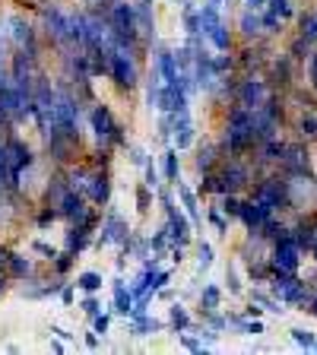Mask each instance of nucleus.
<instances>
[{
	"label": "nucleus",
	"mask_w": 317,
	"mask_h": 355,
	"mask_svg": "<svg viewBox=\"0 0 317 355\" xmlns=\"http://www.w3.org/2000/svg\"><path fill=\"white\" fill-rule=\"evenodd\" d=\"M16 130V124L10 121V114L3 108H0V137H7V133H13Z\"/></svg>",
	"instance_id": "obj_48"
},
{
	"label": "nucleus",
	"mask_w": 317,
	"mask_h": 355,
	"mask_svg": "<svg viewBox=\"0 0 317 355\" xmlns=\"http://www.w3.org/2000/svg\"><path fill=\"white\" fill-rule=\"evenodd\" d=\"M74 286L80 295H102L105 279H102V273H96V270H83V273H76Z\"/></svg>",
	"instance_id": "obj_26"
},
{
	"label": "nucleus",
	"mask_w": 317,
	"mask_h": 355,
	"mask_svg": "<svg viewBox=\"0 0 317 355\" xmlns=\"http://www.w3.org/2000/svg\"><path fill=\"white\" fill-rule=\"evenodd\" d=\"M146 3H155V0H146Z\"/></svg>",
	"instance_id": "obj_55"
},
{
	"label": "nucleus",
	"mask_w": 317,
	"mask_h": 355,
	"mask_svg": "<svg viewBox=\"0 0 317 355\" xmlns=\"http://www.w3.org/2000/svg\"><path fill=\"white\" fill-rule=\"evenodd\" d=\"M266 288H270L286 308H302V311H305V304L311 302V295H314L308 288V282L298 273H273L270 282H266Z\"/></svg>",
	"instance_id": "obj_6"
},
{
	"label": "nucleus",
	"mask_w": 317,
	"mask_h": 355,
	"mask_svg": "<svg viewBox=\"0 0 317 355\" xmlns=\"http://www.w3.org/2000/svg\"><path fill=\"white\" fill-rule=\"evenodd\" d=\"M213 263H216V248L207 241V238H200V241H197V266H200V273H207Z\"/></svg>",
	"instance_id": "obj_36"
},
{
	"label": "nucleus",
	"mask_w": 317,
	"mask_h": 355,
	"mask_svg": "<svg viewBox=\"0 0 317 355\" xmlns=\"http://www.w3.org/2000/svg\"><path fill=\"white\" fill-rule=\"evenodd\" d=\"M10 251H13V248H7V244H0V273H3V270H7V260H10Z\"/></svg>",
	"instance_id": "obj_52"
},
{
	"label": "nucleus",
	"mask_w": 317,
	"mask_h": 355,
	"mask_svg": "<svg viewBox=\"0 0 317 355\" xmlns=\"http://www.w3.org/2000/svg\"><path fill=\"white\" fill-rule=\"evenodd\" d=\"M270 216H276V213L266 207V203H260L257 197H251V193H244L241 197V213H238V222L244 225V235H257Z\"/></svg>",
	"instance_id": "obj_13"
},
{
	"label": "nucleus",
	"mask_w": 317,
	"mask_h": 355,
	"mask_svg": "<svg viewBox=\"0 0 317 355\" xmlns=\"http://www.w3.org/2000/svg\"><path fill=\"white\" fill-rule=\"evenodd\" d=\"M222 159H225V155H222V149H219L216 140H197L194 143V171H197V178L216 171Z\"/></svg>",
	"instance_id": "obj_17"
},
{
	"label": "nucleus",
	"mask_w": 317,
	"mask_h": 355,
	"mask_svg": "<svg viewBox=\"0 0 317 355\" xmlns=\"http://www.w3.org/2000/svg\"><path fill=\"white\" fill-rule=\"evenodd\" d=\"M225 288H229V295H244V279H241V270H238L235 260L225 266Z\"/></svg>",
	"instance_id": "obj_37"
},
{
	"label": "nucleus",
	"mask_w": 317,
	"mask_h": 355,
	"mask_svg": "<svg viewBox=\"0 0 317 355\" xmlns=\"http://www.w3.org/2000/svg\"><path fill=\"white\" fill-rule=\"evenodd\" d=\"M76 295H80V292H76V286H74L70 279H67V282H64V288L58 292V298H60V304H64V308H70V304L76 302Z\"/></svg>",
	"instance_id": "obj_45"
},
{
	"label": "nucleus",
	"mask_w": 317,
	"mask_h": 355,
	"mask_svg": "<svg viewBox=\"0 0 317 355\" xmlns=\"http://www.w3.org/2000/svg\"><path fill=\"white\" fill-rule=\"evenodd\" d=\"M280 171H286L289 178H308L314 175V168H311V153H308V143H289L286 153H282V162L276 165Z\"/></svg>",
	"instance_id": "obj_12"
},
{
	"label": "nucleus",
	"mask_w": 317,
	"mask_h": 355,
	"mask_svg": "<svg viewBox=\"0 0 317 355\" xmlns=\"http://www.w3.org/2000/svg\"><path fill=\"white\" fill-rule=\"evenodd\" d=\"M266 10H270V13H276L282 22H289L292 16L298 13V10H295V0H266Z\"/></svg>",
	"instance_id": "obj_39"
},
{
	"label": "nucleus",
	"mask_w": 317,
	"mask_h": 355,
	"mask_svg": "<svg viewBox=\"0 0 317 355\" xmlns=\"http://www.w3.org/2000/svg\"><path fill=\"white\" fill-rule=\"evenodd\" d=\"M159 168H162V178H165V184L175 187L178 181H181V171H185V165H181V153H178L175 146H165V153L159 155Z\"/></svg>",
	"instance_id": "obj_21"
},
{
	"label": "nucleus",
	"mask_w": 317,
	"mask_h": 355,
	"mask_svg": "<svg viewBox=\"0 0 317 355\" xmlns=\"http://www.w3.org/2000/svg\"><path fill=\"white\" fill-rule=\"evenodd\" d=\"M273 89H270V83H266L264 73H238V83H235V96H232V102L235 105H244V108H260V105L266 102V96H270Z\"/></svg>",
	"instance_id": "obj_8"
},
{
	"label": "nucleus",
	"mask_w": 317,
	"mask_h": 355,
	"mask_svg": "<svg viewBox=\"0 0 317 355\" xmlns=\"http://www.w3.org/2000/svg\"><path fill=\"white\" fill-rule=\"evenodd\" d=\"M289 336H292V340H295L302 349H314V340H317L314 333L305 330V327H292V330H289Z\"/></svg>",
	"instance_id": "obj_42"
},
{
	"label": "nucleus",
	"mask_w": 317,
	"mask_h": 355,
	"mask_svg": "<svg viewBox=\"0 0 317 355\" xmlns=\"http://www.w3.org/2000/svg\"><path fill=\"white\" fill-rule=\"evenodd\" d=\"M244 10H254V13H260V10H266V0H241Z\"/></svg>",
	"instance_id": "obj_51"
},
{
	"label": "nucleus",
	"mask_w": 317,
	"mask_h": 355,
	"mask_svg": "<svg viewBox=\"0 0 317 355\" xmlns=\"http://www.w3.org/2000/svg\"><path fill=\"white\" fill-rule=\"evenodd\" d=\"M7 279L10 282H22L29 279V276H38L42 273V266H38V257L26 248V251H10V260H7Z\"/></svg>",
	"instance_id": "obj_15"
},
{
	"label": "nucleus",
	"mask_w": 317,
	"mask_h": 355,
	"mask_svg": "<svg viewBox=\"0 0 317 355\" xmlns=\"http://www.w3.org/2000/svg\"><path fill=\"white\" fill-rule=\"evenodd\" d=\"M165 216V229H169V238L171 244H181V248H187V244H194V235H197V229H194V222L187 219V213L181 207H171Z\"/></svg>",
	"instance_id": "obj_14"
},
{
	"label": "nucleus",
	"mask_w": 317,
	"mask_h": 355,
	"mask_svg": "<svg viewBox=\"0 0 317 355\" xmlns=\"http://www.w3.org/2000/svg\"><path fill=\"white\" fill-rule=\"evenodd\" d=\"M10 288H13V282H10V279H7V273H0V298L7 295Z\"/></svg>",
	"instance_id": "obj_53"
},
{
	"label": "nucleus",
	"mask_w": 317,
	"mask_h": 355,
	"mask_svg": "<svg viewBox=\"0 0 317 355\" xmlns=\"http://www.w3.org/2000/svg\"><path fill=\"white\" fill-rule=\"evenodd\" d=\"M175 200H178V207L187 213V219L194 222V229H203V209H200V203H203V197H200L197 187L185 184V181H178L175 184Z\"/></svg>",
	"instance_id": "obj_16"
},
{
	"label": "nucleus",
	"mask_w": 317,
	"mask_h": 355,
	"mask_svg": "<svg viewBox=\"0 0 317 355\" xmlns=\"http://www.w3.org/2000/svg\"><path fill=\"white\" fill-rule=\"evenodd\" d=\"M146 238H149V251H153L155 257H165V254H169L171 238H169V229H165V222L153 232V235H146Z\"/></svg>",
	"instance_id": "obj_31"
},
{
	"label": "nucleus",
	"mask_w": 317,
	"mask_h": 355,
	"mask_svg": "<svg viewBox=\"0 0 317 355\" xmlns=\"http://www.w3.org/2000/svg\"><path fill=\"white\" fill-rule=\"evenodd\" d=\"M76 254H70V251H64V248H60L58 251V257L51 260V263H48V270H51V273H58V276H67V279H70V273H74L76 270Z\"/></svg>",
	"instance_id": "obj_29"
},
{
	"label": "nucleus",
	"mask_w": 317,
	"mask_h": 355,
	"mask_svg": "<svg viewBox=\"0 0 317 355\" xmlns=\"http://www.w3.org/2000/svg\"><path fill=\"white\" fill-rule=\"evenodd\" d=\"M222 298H225L222 286H216V282H203V288H200V295H197V314H203V311H219Z\"/></svg>",
	"instance_id": "obj_25"
},
{
	"label": "nucleus",
	"mask_w": 317,
	"mask_h": 355,
	"mask_svg": "<svg viewBox=\"0 0 317 355\" xmlns=\"http://www.w3.org/2000/svg\"><path fill=\"white\" fill-rule=\"evenodd\" d=\"M26 248H29V251L35 254V257L42 260V263H51V260L58 257V251H60V248H54V244H48V241H44V238H32V241L26 244Z\"/></svg>",
	"instance_id": "obj_34"
},
{
	"label": "nucleus",
	"mask_w": 317,
	"mask_h": 355,
	"mask_svg": "<svg viewBox=\"0 0 317 355\" xmlns=\"http://www.w3.org/2000/svg\"><path fill=\"white\" fill-rule=\"evenodd\" d=\"M51 333H54V336H58V340H74V333H70V330H64V327H60V324H51Z\"/></svg>",
	"instance_id": "obj_50"
},
{
	"label": "nucleus",
	"mask_w": 317,
	"mask_h": 355,
	"mask_svg": "<svg viewBox=\"0 0 317 355\" xmlns=\"http://www.w3.org/2000/svg\"><path fill=\"white\" fill-rule=\"evenodd\" d=\"M0 73L10 76V54H7V35L0 32Z\"/></svg>",
	"instance_id": "obj_47"
},
{
	"label": "nucleus",
	"mask_w": 317,
	"mask_h": 355,
	"mask_svg": "<svg viewBox=\"0 0 317 355\" xmlns=\"http://www.w3.org/2000/svg\"><path fill=\"white\" fill-rule=\"evenodd\" d=\"M298 35H302L305 42L317 44V10H305V13H298Z\"/></svg>",
	"instance_id": "obj_30"
},
{
	"label": "nucleus",
	"mask_w": 317,
	"mask_h": 355,
	"mask_svg": "<svg viewBox=\"0 0 317 355\" xmlns=\"http://www.w3.org/2000/svg\"><path fill=\"white\" fill-rule=\"evenodd\" d=\"M3 35H7V42L13 44V48H35V44H42V32H38V26L22 13L7 16V32H3Z\"/></svg>",
	"instance_id": "obj_10"
},
{
	"label": "nucleus",
	"mask_w": 317,
	"mask_h": 355,
	"mask_svg": "<svg viewBox=\"0 0 317 355\" xmlns=\"http://www.w3.org/2000/svg\"><path fill=\"white\" fill-rule=\"evenodd\" d=\"M38 32H42V38L51 48H58V54L80 51V48H74V10L60 7L58 0L42 3V10H38Z\"/></svg>",
	"instance_id": "obj_1"
},
{
	"label": "nucleus",
	"mask_w": 317,
	"mask_h": 355,
	"mask_svg": "<svg viewBox=\"0 0 317 355\" xmlns=\"http://www.w3.org/2000/svg\"><path fill=\"white\" fill-rule=\"evenodd\" d=\"M302 257H305V251L295 244L292 235H282L270 244V263H273V273H298Z\"/></svg>",
	"instance_id": "obj_9"
},
{
	"label": "nucleus",
	"mask_w": 317,
	"mask_h": 355,
	"mask_svg": "<svg viewBox=\"0 0 317 355\" xmlns=\"http://www.w3.org/2000/svg\"><path fill=\"white\" fill-rule=\"evenodd\" d=\"M86 124H89V137L96 143L98 149H124L127 143V133L124 124L118 121V114L111 111V105L105 102H92L86 108Z\"/></svg>",
	"instance_id": "obj_2"
},
{
	"label": "nucleus",
	"mask_w": 317,
	"mask_h": 355,
	"mask_svg": "<svg viewBox=\"0 0 317 355\" xmlns=\"http://www.w3.org/2000/svg\"><path fill=\"white\" fill-rule=\"evenodd\" d=\"M83 346H86V349H98V346H102V336H98L96 330H86V336H83Z\"/></svg>",
	"instance_id": "obj_49"
},
{
	"label": "nucleus",
	"mask_w": 317,
	"mask_h": 355,
	"mask_svg": "<svg viewBox=\"0 0 317 355\" xmlns=\"http://www.w3.org/2000/svg\"><path fill=\"white\" fill-rule=\"evenodd\" d=\"M207 42H209V48H213V51H235V32L229 29V22H225V19L207 32Z\"/></svg>",
	"instance_id": "obj_24"
},
{
	"label": "nucleus",
	"mask_w": 317,
	"mask_h": 355,
	"mask_svg": "<svg viewBox=\"0 0 317 355\" xmlns=\"http://www.w3.org/2000/svg\"><path fill=\"white\" fill-rule=\"evenodd\" d=\"M92 241H96V229H89V225H70L67 222L64 229V251L76 254V257H83L86 251H92Z\"/></svg>",
	"instance_id": "obj_18"
},
{
	"label": "nucleus",
	"mask_w": 317,
	"mask_h": 355,
	"mask_svg": "<svg viewBox=\"0 0 317 355\" xmlns=\"http://www.w3.org/2000/svg\"><path fill=\"white\" fill-rule=\"evenodd\" d=\"M80 193L92 203V207L105 209L114 197V178H111V168L108 165H89L86 171V181H83Z\"/></svg>",
	"instance_id": "obj_7"
},
{
	"label": "nucleus",
	"mask_w": 317,
	"mask_h": 355,
	"mask_svg": "<svg viewBox=\"0 0 317 355\" xmlns=\"http://www.w3.org/2000/svg\"><path fill=\"white\" fill-rule=\"evenodd\" d=\"M298 137L305 143H317V108H308L302 111V118H298Z\"/></svg>",
	"instance_id": "obj_28"
},
{
	"label": "nucleus",
	"mask_w": 317,
	"mask_h": 355,
	"mask_svg": "<svg viewBox=\"0 0 317 355\" xmlns=\"http://www.w3.org/2000/svg\"><path fill=\"white\" fill-rule=\"evenodd\" d=\"M108 80L114 83L124 96L137 92V89L143 86V60L133 58L130 51H121L118 48L114 58H111V67H108Z\"/></svg>",
	"instance_id": "obj_4"
},
{
	"label": "nucleus",
	"mask_w": 317,
	"mask_h": 355,
	"mask_svg": "<svg viewBox=\"0 0 317 355\" xmlns=\"http://www.w3.org/2000/svg\"><path fill=\"white\" fill-rule=\"evenodd\" d=\"M165 327H169V320L153 318L149 311H143V314H130V318H127V330H130V336H153V333H162Z\"/></svg>",
	"instance_id": "obj_20"
},
{
	"label": "nucleus",
	"mask_w": 317,
	"mask_h": 355,
	"mask_svg": "<svg viewBox=\"0 0 317 355\" xmlns=\"http://www.w3.org/2000/svg\"><path fill=\"white\" fill-rule=\"evenodd\" d=\"M111 295H114V298H111V314H114V318H130V314H133V292H130V286H127V282H124V276H114V279H111Z\"/></svg>",
	"instance_id": "obj_19"
},
{
	"label": "nucleus",
	"mask_w": 317,
	"mask_h": 355,
	"mask_svg": "<svg viewBox=\"0 0 317 355\" xmlns=\"http://www.w3.org/2000/svg\"><path fill=\"white\" fill-rule=\"evenodd\" d=\"M51 352H67L64 340H51Z\"/></svg>",
	"instance_id": "obj_54"
},
{
	"label": "nucleus",
	"mask_w": 317,
	"mask_h": 355,
	"mask_svg": "<svg viewBox=\"0 0 317 355\" xmlns=\"http://www.w3.org/2000/svg\"><path fill=\"white\" fill-rule=\"evenodd\" d=\"M260 22H264V35H280L282 26H286V22L276 13H270V10H260Z\"/></svg>",
	"instance_id": "obj_40"
},
{
	"label": "nucleus",
	"mask_w": 317,
	"mask_h": 355,
	"mask_svg": "<svg viewBox=\"0 0 317 355\" xmlns=\"http://www.w3.org/2000/svg\"><path fill=\"white\" fill-rule=\"evenodd\" d=\"M314 349H317V340H314Z\"/></svg>",
	"instance_id": "obj_56"
},
{
	"label": "nucleus",
	"mask_w": 317,
	"mask_h": 355,
	"mask_svg": "<svg viewBox=\"0 0 317 355\" xmlns=\"http://www.w3.org/2000/svg\"><path fill=\"white\" fill-rule=\"evenodd\" d=\"M54 222H60L58 207H44V203H38V209H35V229L44 232V229H51Z\"/></svg>",
	"instance_id": "obj_35"
},
{
	"label": "nucleus",
	"mask_w": 317,
	"mask_h": 355,
	"mask_svg": "<svg viewBox=\"0 0 317 355\" xmlns=\"http://www.w3.org/2000/svg\"><path fill=\"white\" fill-rule=\"evenodd\" d=\"M80 311L86 318H96L98 311H102V298L98 295H80Z\"/></svg>",
	"instance_id": "obj_43"
},
{
	"label": "nucleus",
	"mask_w": 317,
	"mask_h": 355,
	"mask_svg": "<svg viewBox=\"0 0 317 355\" xmlns=\"http://www.w3.org/2000/svg\"><path fill=\"white\" fill-rule=\"evenodd\" d=\"M92 320V330L98 333V336H105V333L111 330V320H114V314H111V311H98L96 318H89Z\"/></svg>",
	"instance_id": "obj_44"
},
{
	"label": "nucleus",
	"mask_w": 317,
	"mask_h": 355,
	"mask_svg": "<svg viewBox=\"0 0 317 355\" xmlns=\"http://www.w3.org/2000/svg\"><path fill=\"white\" fill-rule=\"evenodd\" d=\"M264 76H266V83H270L273 92H282V96H286L289 89L295 86V60L289 58V51H282L280 58H270Z\"/></svg>",
	"instance_id": "obj_11"
},
{
	"label": "nucleus",
	"mask_w": 317,
	"mask_h": 355,
	"mask_svg": "<svg viewBox=\"0 0 317 355\" xmlns=\"http://www.w3.org/2000/svg\"><path fill=\"white\" fill-rule=\"evenodd\" d=\"M124 153H127V162L137 165V168H143V165H146V159H149L146 146H137V143H127Z\"/></svg>",
	"instance_id": "obj_41"
},
{
	"label": "nucleus",
	"mask_w": 317,
	"mask_h": 355,
	"mask_svg": "<svg viewBox=\"0 0 317 355\" xmlns=\"http://www.w3.org/2000/svg\"><path fill=\"white\" fill-rule=\"evenodd\" d=\"M130 222H127L124 213H118V209L105 207L102 209V219H98V229H96V241H92V251H102V248H121V244L127 241V235H130Z\"/></svg>",
	"instance_id": "obj_5"
},
{
	"label": "nucleus",
	"mask_w": 317,
	"mask_h": 355,
	"mask_svg": "<svg viewBox=\"0 0 317 355\" xmlns=\"http://www.w3.org/2000/svg\"><path fill=\"white\" fill-rule=\"evenodd\" d=\"M114 0H80L83 10H92V13H108V7Z\"/></svg>",
	"instance_id": "obj_46"
},
{
	"label": "nucleus",
	"mask_w": 317,
	"mask_h": 355,
	"mask_svg": "<svg viewBox=\"0 0 317 355\" xmlns=\"http://www.w3.org/2000/svg\"><path fill=\"white\" fill-rule=\"evenodd\" d=\"M251 197H257L260 203L273 209V213H289L292 209V178L282 175L280 168L273 175H257V181L251 184Z\"/></svg>",
	"instance_id": "obj_3"
},
{
	"label": "nucleus",
	"mask_w": 317,
	"mask_h": 355,
	"mask_svg": "<svg viewBox=\"0 0 317 355\" xmlns=\"http://www.w3.org/2000/svg\"><path fill=\"white\" fill-rule=\"evenodd\" d=\"M133 200H137V213L140 216H149V209H153V203H155V191L153 187H146L140 181V184L133 187Z\"/></svg>",
	"instance_id": "obj_32"
},
{
	"label": "nucleus",
	"mask_w": 317,
	"mask_h": 355,
	"mask_svg": "<svg viewBox=\"0 0 317 355\" xmlns=\"http://www.w3.org/2000/svg\"><path fill=\"white\" fill-rule=\"evenodd\" d=\"M207 222L213 225V232L216 235H229V225H232V219L225 213L219 209V203H213V207H207Z\"/></svg>",
	"instance_id": "obj_33"
},
{
	"label": "nucleus",
	"mask_w": 317,
	"mask_h": 355,
	"mask_svg": "<svg viewBox=\"0 0 317 355\" xmlns=\"http://www.w3.org/2000/svg\"><path fill=\"white\" fill-rule=\"evenodd\" d=\"M143 184L146 187H159V184H165V178H162V168H159V165H155V159L153 155H149L146 159V165H143Z\"/></svg>",
	"instance_id": "obj_38"
},
{
	"label": "nucleus",
	"mask_w": 317,
	"mask_h": 355,
	"mask_svg": "<svg viewBox=\"0 0 317 355\" xmlns=\"http://www.w3.org/2000/svg\"><path fill=\"white\" fill-rule=\"evenodd\" d=\"M235 26L241 42H260L264 38V22H260V13H254V10H241Z\"/></svg>",
	"instance_id": "obj_22"
},
{
	"label": "nucleus",
	"mask_w": 317,
	"mask_h": 355,
	"mask_svg": "<svg viewBox=\"0 0 317 355\" xmlns=\"http://www.w3.org/2000/svg\"><path fill=\"white\" fill-rule=\"evenodd\" d=\"M248 298H251L254 304H260L264 311H270V314H286V311H289L286 304H282L280 298L270 292V288H251V292H248Z\"/></svg>",
	"instance_id": "obj_27"
},
{
	"label": "nucleus",
	"mask_w": 317,
	"mask_h": 355,
	"mask_svg": "<svg viewBox=\"0 0 317 355\" xmlns=\"http://www.w3.org/2000/svg\"><path fill=\"white\" fill-rule=\"evenodd\" d=\"M194 324H197V318H194V311L187 308V304H181V302L169 304V330L171 333H185V330H191Z\"/></svg>",
	"instance_id": "obj_23"
}]
</instances>
